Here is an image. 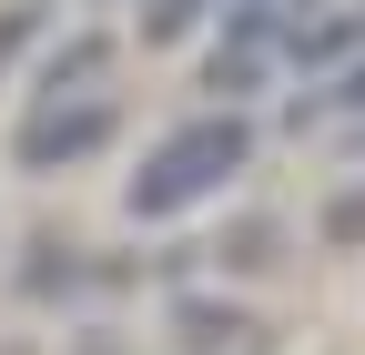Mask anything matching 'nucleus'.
<instances>
[{"label":"nucleus","mask_w":365,"mask_h":355,"mask_svg":"<svg viewBox=\"0 0 365 355\" xmlns=\"http://www.w3.org/2000/svg\"><path fill=\"white\" fill-rule=\"evenodd\" d=\"M254 163V122H234V112H203V122H182V132H163L153 143V163L132 173V213L143 224H163V213H193V203H213L234 173Z\"/></svg>","instance_id":"1"},{"label":"nucleus","mask_w":365,"mask_h":355,"mask_svg":"<svg viewBox=\"0 0 365 355\" xmlns=\"http://www.w3.org/2000/svg\"><path fill=\"white\" fill-rule=\"evenodd\" d=\"M102 143H112V102H102V92H81V102H41V112L21 122V163H31V173L91 163Z\"/></svg>","instance_id":"2"},{"label":"nucleus","mask_w":365,"mask_h":355,"mask_svg":"<svg viewBox=\"0 0 365 355\" xmlns=\"http://www.w3.org/2000/svg\"><path fill=\"white\" fill-rule=\"evenodd\" d=\"M102 71H112V41H102V31H81V41H61V51L41 61V102H81Z\"/></svg>","instance_id":"3"},{"label":"nucleus","mask_w":365,"mask_h":355,"mask_svg":"<svg viewBox=\"0 0 365 355\" xmlns=\"http://www.w3.org/2000/svg\"><path fill=\"white\" fill-rule=\"evenodd\" d=\"M345 112H365V61H355V71H335V81H325V92H314L294 122H345Z\"/></svg>","instance_id":"4"},{"label":"nucleus","mask_w":365,"mask_h":355,"mask_svg":"<svg viewBox=\"0 0 365 355\" xmlns=\"http://www.w3.org/2000/svg\"><path fill=\"white\" fill-rule=\"evenodd\" d=\"M31 41H41V0H11V11H0V81H11V61Z\"/></svg>","instance_id":"5"},{"label":"nucleus","mask_w":365,"mask_h":355,"mask_svg":"<svg viewBox=\"0 0 365 355\" xmlns=\"http://www.w3.org/2000/svg\"><path fill=\"white\" fill-rule=\"evenodd\" d=\"M203 11H213V0H153V11H143V41H182Z\"/></svg>","instance_id":"6"}]
</instances>
